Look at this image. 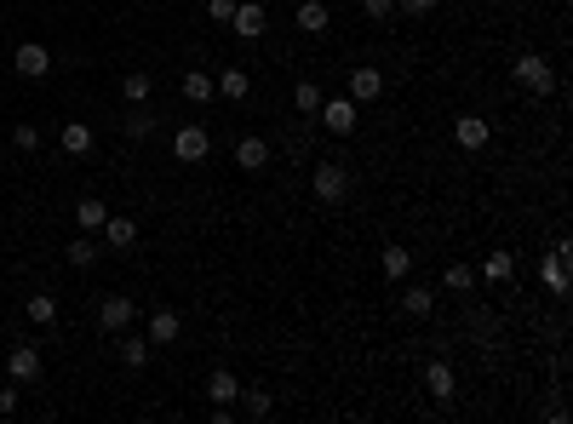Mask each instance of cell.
Listing matches in <instances>:
<instances>
[{"label": "cell", "instance_id": "d4e9b609", "mask_svg": "<svg viewBox=\"0 0 573 424\" xmlns=\"http://www.w3.org/2000/svg\"><path fill=\"white\" fill-rule=\"evenodd\" d=\"M150 338H132V327H127V338H120V367H127V373H138L143 367V361H150Z\"/></svg>", "mask_w": 573, "mask_h": 424}, {"label": "cell", "instance_id": "9a60e30c", "mask_svg": "<svg viewBox=\"0 0 573 424\" xmlns=\"http://www.w3.org/2000/svg\"><path fill=\"white\" fill-rule=\"evenodd\" d=\"M236 413H241V419H270V413H275V396H270V390H259V384H241Z\"/></svg>", "mask_w": 573, "mask_h": 424}, {"label": "cell", "instance_id": "ac0fdd59", "mask_svg": "<svg viewBox=\"0 0 573 424\" xmlns=\"http://www.w3.org/2000/svg\"><path fill=\"white\" fill-rule=\"evenodd\" d=\"M424 390H430L436 402H453V390H459L453 367H447V361H430V367H424Z\"/></svg>", "mask_w": 573, "mask_h": 424}, {"label": "cell", "instance_id": "cb8c5ba5", "mask_svg": "<svg viewBox=\"0 0 573 424\" xmlns=\"http://www.w3.org/2000/svg\"><path fill=\"white\" fill-rule=\"evenodd\" d=\"M178 87H184V98H190V104H213V98H218V87H213V75H206V69H190V75L178 81Z\"/></svg>", "mask_w": 573, "mask_h": 424}, {"label": "cell", "instance_id": "ba28073f", "mask_svg": "<svg viewBox=\"0 0 573 424\" xmlns=\"http://www.w3.org/2000/svg\"><path fill=\"white\" fill-rule=\"evenodd\" d=\"M229 29H236L241 41H264L270 18H264V6H259V0H236V18H229Z\"/></svg>", "mask_w": 573, "mask_h": 424}, {"label": "cell", "instance_id": "52a82bcc", "mask_svg": "<svg viewBox=\"0 0 573 424\" xmlns=\"http://www.w3.org/2000/svg\"><path fill=\"white\" fill-rule=\"evenodd\" d=\"M12 69H18L23 81H46L52 75V52H46L41 41H23L18 52H12Z\"/></svg>", "mask_w": 573, "mask_h": 424}, {"label": "cell", "instance_id": "f546056e", "mask_svg": "<svg viewBox=\"0 0 573 424\" xmlns=\"http://www.w3.org/2000/svg\"><path fill=\"white\" fill-rule=\"evenodd\" d=\"M442 287H447V293H470V287H476V270H470V264H447Z\"/></svg>", "mask_w": 573, "mask_h": 424}, {"label": "cell", "instance_id": "7a4b0ae2", "mask_svg": "<svg viewBox=\"0 0 573 424\" xmlns=\"http://www.w3.org/2000/svg\"><path fill=\"white\" fill-rule=\"evenodd\" d=\"M510 81H516V87H528V92H539V98H545V92L556 87V64H551V58H539V52H522L516 64H510Z\"/></svg>", "mask_w": 573, "mask_h": 424}, {"label": "cell", "instance_id": "4fadbf2b", "mask_svg": "<svg viewBox=\"0 0 573 424\" xmlns=\"http://www.w3.org/2000/svg\"><path fill=\"white\" fill-rule=\"evenodd\" d=\"M6 373H12V384H35V379H41V350H35V344H18L6 356Z\"/></svg>", "mask_w": 573, "mask_h": 424}, {"label": "cell", "instance_id": "4316f807", "mask_svg": "<svg viewBox=\"0 0 573 424\" xmlns=\"http://www.w3.org/2000/svg\"><path fill=\"white\" fill-rule=\"evenodd\" d=\"M64 258L75 264V270H87V264L97 258V241H92V229H81V235L69 241V247H64Z\"/></svg>", "mask_w": 573, "mask_h": 424}, {"label": "cell", "instance_id": "44dd1931", "mask_svg": "<svg viewBox=\"0 0 573 424\" xmlns=\"http://www.w3.org/2000/svg\"><path fill=\"white\" fill-rule=\"evenodd\" d=\"M206 396H213V407H236V396H241V379L229 367H218L213 379H206Z\"/></svg>", "mask_w": 573, "mask_h": 424}, {"label": "cell", "instance_id": "30bf717a", "mask_svg": "<svg viewBox=\"0 0 573 424\" xmlns=\"http://www.w3.org/2000/svg\"><path fill=\"white\" fill-rule=\"evenodd\" d=\"M510 275H516V252H510V247H493V252L482 258L476 281H487V287H510Z\"/></svg>", "mask_w": 573, "mask_h": 424}, {"label": "cell", "instance_id": "8fae6325", "mask_svg": "<svg viewBox=\"0 0 573 424\" xmlns=\"http://www.w3.org/2000/svg\"><path fill=\"white\" fill-rule=\"evenodd\" d=\"M379 92H384V75H379L373 64H356V69H350V87H345V98H356V104H373Z\"/></svg>", "mask_w": 573, "mask_h": 424}, {"label": "cell", "instance_id": "1f68e13d", "mask_svg": "<svg viewBox=\"0 0 573 424\" xmlns=\"http://www.w3.org/2000/svg\"><path fill=\"white\" fill-rule=\"evenodd\" d=\"M12 143H18L23 155H35L41 150V127H35V120H18V127H12Z\"/></svg>", "mask_w": 573, "mask_h": 424}, {"label": "cell", "instance_id": "5b68a950", "mask_svg": "<svg viewBox=\"0 0 573 424\" xmlns=\"http://www.w3.org/2000/svg\"><path fill=\"white\" fill-rule=\"evenodd\" d=\"M132 321H138V305H132L127 293H109V298H97V327H104V333H127Z\"/></svg>", "mask_w": 573, "mask_h": 424}, {"label": "cell", "instance_id": "ffe728a7", "mask_svg": "<svg viewBox=\"0 0 573 424\" xmlns=\"http://www.w3.org/2000/svg\"><path fill=\"white\" fill-rule=\"evenodd\" d=\"M104 241H109V247H120V252H132V247H138V224L120 218V212H109L104 218Z\"/></svg>", "mask_w": 573, "mask_h": 424}, {"label": "cell", "instance_id": "484cf974", "mask_svg": "<svg viewBox=\"0 0 573 424\" xmlns=\"http://www.w3.org/2000/svg\"><path fill=\"white\" fill-rule=\"evenodd\" d=\"M23 316H29L35 327H52V321H58V298H52V293H29V305H23Z\"/></svg>", "mask_w": 573, "mask_h": 424}, {"label": "cell", "instance_id": "5bb4252c", "mask_svg": "<svg viewBox=\"0 0 573 424\" xmlns=\"http://www.w3.org/2000/svg\"><path fill=\"white\" fill-rule=\"evenodd\" d=\"M487 138H493V127H487L482 115H459L453 120V143L459 150H487Z\"/></svg>", "mask_w": 573, "mask_h": 424}, {"label": "cell", "instance_id": "7402d4cb", "mask_svg": "<svg viewBox=\"0 0 573 424\" xmlns=\"http://www.w3.org/2000/svg\"><path fill=\"white\" fill-rule=\"evenodd\" d=\"M178 333H184V321H178L173 310H155V316H150V333H143V338H150V344H178Z\"/></svg>", "mask_w": 573, "mask_h": 424}, {"label": "cell", "instance_id": "e575fe53", "mask_svg": "<svg viewBox=\"0 0 573 424\" xmlns=\"http://www.w3.org/2000/svg\"><path fill=\"white\" fill-rule=\"evenodd\" d=\"M396 12H401V18H430L436 0H396Z\"/></svg>", "mask_w": 573, "mask_h": 424}, {"label": "cell", "instance_id": "d6a6232c", "mask_svg": "<svg viewBox=\"0 0 573 424\" xmlns=\"http://www.w3.org/2000/svg\"><path fill=\"white\" fill-rule=\"evenodd\" d=\"M104 218H109L104 201H81V207H75V224L81 229H104Z\"/></svg>", "mask_w": 573, "mask_h": 424}, {"label": "cell", "instance_id": "83f0119b", "mask_svg": "<svg viewBox=\"0 0 573 424\" xmlns=\"http://www.w3.org/2000/svg\"><path fill=\"white\" fill-rule=\"evenodd\" d=\"M384 275H390V281H407V270H413V252L407 247H401V241H396V247H384Z\"/></svg>", "mask_w": 573, "mask_h": 424}, {"label": "cell", "instance_id": "836d02e7", "mask_svg": "<svg viewBox=\"0 0 573 424\" xmlns=\"http://www.w3.org/2000/svg\"><path fill=\"white\" fill-rule=\"evenodd\" d=\"M361 18H373V23H390V18H396V0H361Z\"/></svg>", "mask_w": 573, "mask_h": 424}, {"label": "cell", "instance_id": "6da1fadb", "mask_svg": "<svg viewBox=\"0 0 573 424\" xmlns=\"http://www.w3.org/2000/svg\"><path fill=\"white\" fill-rule=\"evenodd\" d=\"M310 196L321 201V207H338V201L356 196V173H350V161H338V155H321L310 173Z\"/></svg>", "mask_w": 573, "mask_h": 424}, {"label": "cell", "instance_id": "d590c367", "mask_svg": "<svg viewBox=\"0 0 573 424\" xmlns=\"http://www.w3.org/2000/svg\"><path fill=\"white\" fill-rule=\"evenodd\" d=\"M206 18H213V23H229V18H236V0H206Z\"/></svg>", "mask_w": 573, "mask_h": 424}, {"label": "cell", "instance_id": "603a6c76", "mask_svg": "<svg viewBox=\"0 0 573 424\" xmlns=\"http://www.w3.org/2000/svg\"><path fill=\"white\" fill-rule=\"evenodd\" d=\"M150 92H155V75H150V69H127L120 98H127V104H150Z\"/></svg>", "mask_w": 573, "mask_h": 424}, {"label": "cell", "instance_id": "f1b7e54d", "mask_svg": "<svg viewBox=\"0 0 573 424\" xmlns=\"http://www.w3.org/2000/svg\"><path fill=\"white\" fill-rule=\"evenodd\" d=\"M321 98L327 92L315 87V81H298V87H292V104H298V115H310V120H315V109H321Z\"/></svg>", "mask_w": 573, "mask_h": 424}, {"label": "cell", "instance_id": "e0dca14e", "mask_svg": "<svg viewBox=\"0 0 573 424\" xmlns=\"http://www.w3.org/2000/svg\"><path fill=\"white\" fill-rule=\"evenodd\" d=\"M92 127H87V120H64V132H58V150H64V155H92Z\"/></svg>", "mask_w": 573, "mask_h": 424}, {"label": "cell", "instance_id": "4dcf8cb0", "mask_svg": "<svg viewBox=\"0 0 573 424\" xmlns=\"http://www.w3.org/2000/svg\"><path fill=\"white\" fill-rule=\"evenodd\" d=\"M150 132H155V115L143 104H132L127 109V138H150Z\"/></svg>", "mask_w": 573, "mask_h": 424}, {"label": "cell", "instance_id": "277c9868", "mask_svg": "<svg viewBox=\"0 0 573 424\" xmlns=\"http://www.w3.org/2000/svg\"><path fill=\"white\" fill-rule=\"evenodd\" d=\"M356 98H321V109H315V120H321L327 132H333V138H350V132H356Z\"/></svg>", "mask_w": 573, "mask_h": 424}, {"label": "cell", "instance_id": "3957f363", "mask_svg": "<svg viewBox=\"0 0 573 424\" xmlns=\"http://www.w3.org/2000/svg\"><path fill=\"white\" fill-rule=\"evenodd\" d=\"M568 270H573V247H568V241H556V247L545 252V264H539V281H545V293H551V298L568 293Z\"/></svg>", "mask_w": 573, "mask_h": 424}, {"label": "cell", "instance_id": "d6986e66", "mask_svg": "<svg viewBox=\"0 0 573 424\" xmlns=\"http://www.w3.org/2000/svg\"><path fill=\"white\" fill-rule=\"evenodd\" d=\"M213 87H218V98H229V104H241V98H247V92H252V75H247V69H241V64H229V69H224V75H218V81H213Z\"/></svg>", "mask_w": 573, "mask_h": 424}, {"label": "cell", "instance_id": "8992f818", "mask_svg": "<svg viewBox=\"0 0 573 424\" xmlns=\"http://www.w3.org/2000/svg\"><path fill=\"white\" fill-rule=\"evenodd\" d=\"M173 155H178L184 166L206 161V155H213V132H206V127H178V132H173Z\"/></svg>", "mask_w": 573, "mask_h": 424}, {"label": "cell", "instance_id": "9c48e42d", "mask_svg": "<svg viewBox=\"0 0 573 424\" xmlns=\"http://www.w3.org/2000/svg\"><path fill=\"white\" fill-rule=\"evenodd\" d=\"M275 161V150L259 138V132H247V138H236V166L241 173H264V166Z\"/></svg>", "mask_w": 573, "mask_h": 424}, {"label": "cell", "instance_id": "8d00e7d4", "mask_svg": "<svg viewBox=\"0 0 573 424\" xmlns=\"http://www.w3.org/2000/svg\"><path fill=\"white\" fill-rule=\"evenodd\" d=\"M0 413H18V384H6V390H0Z\"/></svg>", "mask_w": 573, "mask_h": 424}, {"label": "cell", "instance_id": "7c38bea8", "mask_svg": "<svg viewBox=\"0 0 573 424\" xmlns=\"http://www.w3.org/2000/svg\"><path fill=\"white\" fill-rule=\"evenodd\" d=\"M401 316L407 321H430L436 316V287H419V281L401 287Z\"/></svg>", "mask_w": 573, "mask_h": 424}, {"label": "cell", "instance_id": "2e32d148", "mask_svg": "<svg viewBox=\"0 0 573 424\" xmlns=\"http://www.w3.org/2000/svg\"><path fill=\"white\" fill-rule=\"evenodd\" d=\"M292 23H298L304 35H327V23H333V12H327V0H298V12H292Z\"/></svg>", "mask_w": 573, "mask_h": 424}]
</instances>
